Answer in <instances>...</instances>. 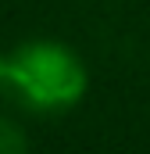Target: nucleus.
Listing matches in <instances>:
<instances>
[{"mask_svg": "<svg viewBox=\"0 0 150 154\" xmlns=\"http://www.w3.org/2000/svg\"><path fill=\"white\" fill-rule=\"evenodd\" d=\"M89 86L82 57L54 39H29L11 54H0V90H7L29 111H64L82 100Z\"/></svg>", "mask_w": 150, "mask_h": 154, "instance_id": "f257e3e1", "label": "nucleus"}, {"mask_svg": "<svg viewBox=\"0 0 150 154\" xmlns=\"http://www.w3.org/2000/svg\"><path fill=\"white\" fill-rule=\"evenodd\" d=\"M0 154H29V136L14 118H0Z\"/></svg>", "mask_w": 150, "mask_h": 154, "instance_id": "f03ea898", "label": "nucleus"}]
</instances>
